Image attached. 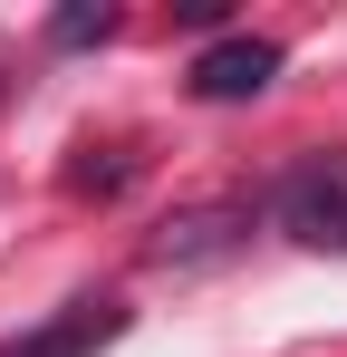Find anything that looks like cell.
I'll use <instances>...</instances> for the list:
<instances>
[{"instance_id":"1","label":"cell","mask_w":347,"mask_h":357,"mask_svg":"<svg viewBox=\"0 0 347 357\" xmlns=\"http://www.w3.org/2000/svg\"><path fill=\"white\" fill-rule=\"evenodd\" d=\"M270 213H280L289 241L347 251V155H299V165L270 183Z\"/></svg>"},{"instance_id":"2","label":"cell","mask_w":347,"mask_h":357,"mask_svg":"<svg viewBox=\"0 0 347 357\" xmlns=\"http://www.w3.org/2000/svg\"><path fill=\"white\" fill-rule=\"evenodd\" d=\"M241 241H251V203H183L164 232L145 241V261H155V271H213Z\"/></svg>"},{"instance_id":"3","label":"cell","mask_w":347,"mask_h":357,"mask_svg":"<svg viewBox=\"0 0 347 357\" xmlns=\"http://www.w3.org/2000/svg\"><path fill=\"white\" fill-rule=\"evenodd\" d=\"M116 338H125V309H116V299H68L58 319L0 338V357H97V348H116Z\"/></svg>"},{"instance_id":"4","label":"cell","mask_w":347,"mask_h":357,"mask_svg":"<svg viewBox=\"0 0 347 357\" xmlns=\"http://www.w3.org/2000/svg\"><path fill=\"white\" fill-rule=\"evenodd\" d=\"M280 77V49L270 39H213L203 59H193V97L203 107H241V97H261Z\"/></svg>"},{"instance_id":"5","label":"cell","mask_w":347,"mask_h":357,"mask_svg":"<svg viewBox=\"0 0 347 357\" xmlns=\"http://www.w3.org/2000/svg\"><path fill=\"white\" fill-rule=\"evenodd\" d=\"M49 39L58 49H97V39H116V10L107 0H68V10L49 20Z\"/></svg>"}]
</instances>
